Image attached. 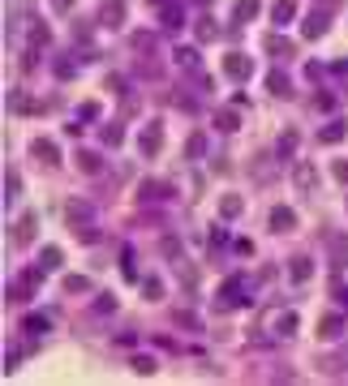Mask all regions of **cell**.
Segmentation results:
<instances>
[{
    "instance_id": "cell-20",
    "label": "cell",
    "mask_w": 348,
    "mask_h": 386,
    "mask_svg": "<svg viewBox=\"0 0 348 386\" xmlns=\"http://www.w3.org/2000/svg\"><path fill=\"white\" fill-rule=\"evenodd\" d=\"M73 232H77V240L95 245V240H99V223H95V219H77V223H73Z\"/></svg>"
},
{
    "instance_id": "cell-50",
    "label": "cell",
    "mask_w": 348,
    "mask_h": 386,
    "mask_svg": "<svg viewBox=\"0 0 348 386\" xmlns=\"http://www.w3.org/2000/svg\"><path fill=\"white\" fill-rule=\"evenodd\" d=\"M198 5H207V0H198Z\"/></svg>"
},
{
    "instance_id": "cell-17",
    "label": "cell",
    "mask_w": 348,
    "mask_h": 386,
    "mask_svg": "<svg viewBox=\"0 0 348 386\" xmlns=\"http://www.w3.org/2000/svg\"><path fill=\"white\" fill-rule=\"evenodd\" d=\"M340 331H344V318H340V313H327V318L319 322V339H336Z\"/></svg>"
},
{
    "instance_id": "cell-44",
    "label": "cell",
    "mask_w": 348,
    "mask_h": 386,
    "mask_svg": "<svg viewBox=\"0 0 348 386\" xmlns=\"http://www.w3.org/2000/svg\"><path fill=\"white\" fill-rule=\"evenodd\" d=\"M108 90H112V94H125V77H108Z\"/></svg>"
},
{
    "instance_id": "cell-11",
    "label": "cell",
    "mask_w": 348,
    "mask_h": 386,
    "mask_svg": "<svg viewBox=\"0 0 348 386\" xmlns=\"http://www.w3.org/2000/svg\"><path fill=\"white\" fill-rule=\"evenodd\" d=\"M266 90H271L275 99H288V94H293L288 73H284V69H271V73H266Z\"/></svg>"
},
{
    "instance_id": "cell-2",
    "label": "cell",
    "mask_w": 348,
    "mask_h": 386,
    "mask_svg": "<svg viewBox=\"0 0 348 386\" xmlns=\"http://www.w3.org/2000/svg\"><path fill=\"white\" fill-rule=\"evenodd\" d=\"M224 73L232 77V82H249V77H254V60H249L245 52H228L224 56Z\"/></svg>"
},
{
    "instance_id": "cell-31",
    "label": "cell",
    "mask_w": 348,
    "mask_h": 386,
    "mask_svg": "<svg viewBox=\"0 0 348 386\" xmlns=\"http://www.w3.org/2000/svg\"><path fill=\"white\" fill-rule=\"evenodd\" d=\"M194 35H198V43H211V39H215V22H211V18H198Z\"/></svg>"
},
{
    "instance_id": "cell-8",
    "label": "cell",
    "mask_w": 348,
    "mask_h": 386,
    "mask_svg": "<svg viewBox=\"0 0 348 386\" xmlns=\"http://www.w3.org/2000/svg\"><path fill=\"white\" fill-rule=\"evenodd\" d=\"M293 331H297V313H293V309L271 313V335H275V339H288Z\"/></svg>"
},
{
    "instance_id": "cell-39",
    "label": "cell",
    "mask_w": 348,
    "mask_h": 386,
    "mask_svg": "<svg viewBox=\"0 0 348 386\" xmlns=\"http://www.w3.org/2000/svg\"><path fill=\"white\" fill-rule=\"evenodd\" d=\"M95 116H99V103H82V107H77V120H95Z\"/></svg>"
},
{
    "instance_id": "cell-13",
    "label": "cell",
    "mask_w": 348,
    "mask_h": 386,
    "mask_svg": "<svg viewBox=\"0 0 348 386\" xmlns=\"http://www.w3.org/2000/svg\"><path fill=\"white\" fill-rule=\"evenodd\" d=\"M344 138H348V125L344 120H331V125L319 129V142H323V146H336V142H344Z\"/></svg>"
},
{
    "instance_id": "cell-5",
    "label": "cell",
    "mask_w": 348,
    "mask_h": 386,
    "mask_svg": "<svg viewBox=\"0 0 348 386\" xmlns=\"http://www.w3.org/2000/svg\"><path fill=\"white\" fill-rule=\"evenodd\" d=\"M327 253H331V270H344L348 266V236L344 232L327 236Z\"/></svg>"
},
{
    "instance_id": "cell-24",
    "label": "cell",
    "mask_w": 348,
    "mask_h": 386,
    "mask_svg": "<svg viewBox=\"0 0 348 386\" xmlns=\"http://www.w3.org/2000/svg\"><path fill=\"white\" fill-rule=\"evenodd\" d=\"M202 155H207V133H194L185 142V159H202Z\"/></svg>"
},
{
    "instance_id": "cell-23",
    "label": "cell",
    "mask_w": 348,
    "mask_h": 386,
    "mask_svg": "<svg viewBox=\"0 0 348 386\" xmlns=\"http://www.w3.org/2000/svg\"><path fill=\"white\" fill-rule=\"evenodd\" d=\"M275 155H279V159H293V155H297V133H293V129H288V133H279Z\"/></svg>"
},
{
    "instance_id": "cell-15",
    "label": "cell",
    "mask_w": 348,
    "mask_h": 386,
    "mask_svg": "<svg viewBox=\"0 0 348 386\" xmlns=\"http://www.w3.org/2000/svg\"><path fill=\"white\" fill-rule=\"evenodd\" d=\"M254 18H258V0H236L232 22H236V26H245V22H254Z\"/></svg>"
},
{
    "instance_id": "cell-18",
    "label": "cell",
    "mask_w": 348,
    "mask_h": 386,
    "mask_svg": "<svg viewBox=\"0 0 348 386\" xmlns=\"http://www.w3.org/2000/svg\"><path fill=\"white\" fill-rule=\"evenodd\" d=\"M77 168H82L86 176H99L103 172V159L95 155V151H77Z\"/></svg>"
},
{
    "instance_id": "cell-49",
    "label": "cell",
    "mask_w": 348,
    "mask_h": 386,
    "mask_svg": "<svg viewBox=\"0 0 348 386\" xmlns=\"http://www.w3.org/2000/svg\"><path fill=\"white\" fill-rule=\"evenodd\" d=\"M151 5H168V0H151Z\"/></svg>"
},
{
    "instance_id": "cell-25",
    "label": "cell",
    "mask_w": 348,
    "mask_h": 386,
    "mask_svg": "<svg viewBox=\"0 0 348 386\" xmlns=\"http://www.w3.org/2000/svg\"><path fill=\"white\" fill-rule=\"evenodd\" d=\"M160 198H168V189L155 185V181H147V185L138 189V202H160Z\"/></svg>"
},
{
    "instance_id": "cell-4",
    "label": "cell",
    "mask_w": 348,
    "mask_h": 386,
    "mask_svg": "<svg viewBox=\"0 0 348 386\" xmlns=\"http://www.w3.org/2000/svg\"><path fill=\"white\" fill-rule=\"evenodd\" d=\"M30 155H35L43 168H56V164H60V151H56L52 138H35V142H30Z\"/></svg>"
},
{
    "instance_id": "cell-29",
    "label": "cell",
    "mask_w": 348,
    "mask_h": 386,
    "mask_svg": "<svg viewBox=\"0 0 348 386\" xmlns=\"http://www.w3.org/2000/svg\"><path fill=\"white\" fill-rule=\"evenodd\" d=\"M121 142H125V129L112 120V125H103V146H121Z\"/></svg>"
},
{
    "instance_id": "cell-35",
    "label": "cell",
    "mask_w": 348,
    "mask_h": 386,
    "mask_svg": "<svg viewBox=\"0 0 348 386\" xmlns=\"http://www.w3.org/2000/svg\"><path fill=\"white\" fill-rule=\"evenodd\" d=\"M177 60L185 64V69H198V52H194V47H181V52H177Z\"/></svg>"
},
{
    "instance_id": "cell-9",
    "label": "cell",
    "mask_w": 348,
    "mask_h": 386,
    "mask_svg": "<svg viewBox=\"0 0 348 386\" xmlns=\"http://www.w3.org/2000/svg\"><path fill=\"white\" fill-rule=\"evenodd\" d=\"M327 26H331V18H327V13H319V9H314L310 18L301 22V35H306V39H323V35H327Z\"/></svg>"
},
{
    "instance_id": "cell-47",
    "label": "cell",
    "mask_w": 348,
    "mask_h": 386,
    "mask_svg": "<svg viewBox=\"0 0 348 386\" xmlns=\"http://www.w3.org/2000/svg\"><path fill=\"white\" fill-rule=\"evenodd\" d=\"M336 73H340V77H348V60H340V64H336Z\"/></svg>"
},
{
    "instance_id": "cell-40",
    "label": "cell",
    "mask_w": 348,
    "mask_h": 386,
    "mask_svg": "<svg viewBox=\"0 0 348 386\" xmlns=\"http://www.w3.org/2000/svg\"><path fill=\"white\" fill-rule=\"evenodd\" d=\"M331 172H336L340 185H348V159H336V168H331Z\"/></svg>"
},
{
    "instance_id": "cell-26",
    "label": "cell",
    "mask_w": 348,
    "mask_h": 386,
    "mask_svg": "<svg viewBox=\"0 0 348 386\" xmlns=\"http://www.w3.org/2000/svg\"><path fill=\"white\" fill-rule=\"evenodd\" d=\"M245 211V202L241 198H236V193H228V198L224 202H219V215H224V219H236V215H241Z\"/></svg>"
},
{
    "instance_id": "cell-43",
    "label": "cell",
    "mask_w": 348,
    "mask_h": 386,
    "mask_svg": "<svg viewBox=\"0 0 348 386\" xmlns=\"http://www.w3.org/2000/svg\"><path fill=\"white\" fill-rule=\"evenodd\" d=\"M134 369H138V374H155V361H151V357H138Z\"/></svg>"
},
{
    "instance_id": "cell-3",
    "label": "cell",
    "mask_w": 348,
    "mask_h": 386,
    "mask_svg": "<svg viewBox=\"0 0 348 386\" xmlns=\"http://www.w3.org/2000/svg\"><path fill=\"white\" fill-rule=\"evenodd\" d=\"M293 185L301 193H314V189H319V168H314L310 159H297V164H293Z\"/></svg>"
},
{
    "instance_id": "cell-36",
    "label": "cell",
    "mask_w": 348,
    "mask_h": 386,
    "mask_svg": "<svg viewBox=\"0 0 348 386\" xmlns=\"http://www.w3.org/2000/svg\"><path fill=\"white\" fill-rule=\"evenodd\" d=\"M9 107H13V112H30V99H26L22 90H13V94H9Z\"/></svg>"
},
{
    "instance_id": "cell-42",
    "label": "cell",
    "mask_w": 348,
    "mask_h": 386,
    "mask_svg": "<svg viewBox=\"0 0 348 386\" xmlns=\"http://www.w3.org/2000/svg\"><path fill=\"white\" fill-rule=\"evenodd\" d=\"M164 253H168V257H181V240L168 236V240H164Z\"/></svg>"
},
{
    "instance_id": "cell-28",
    "label": "cell",
    "mask_w": 348,
    "mask_h": 386,
    "mask_svg": "<svg viewBox=\"0 0 348 386\" xmlns=\"http://www.w3.org/2000/svg\"><path fill=\"white\" fill-rule=\"evenodd\" d=\"M65 292H69V296L90 292V279H86V275H65Z\"/></svg>"
},
{
    "instance_id": "cell-38",
    "label": "cell",
    "mask_w": 348,
    "mask_h": 386,
    "mask_svg": "<svg viewBox=\"0 0 348 386\" xmlns=\"http://www.w3.org/2000/svg\"><path fill=\"white\" fill-rule=\"evenodd\" d=\"M116 309V296H99L95 300V313H112Z\"/></svg>"
},
{
    "instance_id": "cell-16",
    "label": "cell",
    "mask_w": 348,
    "mask_h": 386,
    "mask_svg": "<svg viewBox=\"0 0 348 386\" xmlns=\"http://www.w3.org/2000/svg\"><path fill=\"white\" fill-rule=\"evenodd\" d=\"M288 275H293L297 283H310V275H314V262H310V257H293V262H288Z\"/></svg>"
},
{
    "instance_id": "cell-34",
    "label": "cell",
    "mask_w": 348,
    "mask_h": 386,
    "mask_svg": "<svg viewBox=\"0 0 348 386\" xmlns=\"http://www.w3.org/2000/svg\"><path fill=\"white\" fill-rule=\"evenodd\" d=\"M215 125L224 129V133H232V129H236V112H232V107H224V112L215 116Z\"/></svg>"
},
{
    "instance_id": "cell-1",
    "label": "cell",
    "mask_w": 348,
    "mask_h": 386,
    "mask_svg": "<svg viewBox=\"0 0 348 386\" xmlns=\"http://www.w3.org/2000/svg\"><path fill=\"white\" fill-rule=\"evenodd\" d=\"M138 151H142V159H155V155L164 151V125H160V120H147V125H142Z\"/></svg>"
},
{
    "instance_id": "cell-22",
    "label": "cell",
    "mask_w": 348,
    "mask_h": 386,
    "mask_svg": "<svg viewBox=\"0 0 348 386\" xmlns=\"http://www.w3.org/2000/svg\"><path fill=\"white\" fill-rule=\"evenodd\" d=\"M47 326H52V318H47V313H30V318L22 322V331H26V335H43Z\"/></svg>"
},
{
    "instance_id": "cell-19",
    "label": "cell",
    "mask_w": 348,
    "mask_h": 386,
    "mask_svg": "<svg viewBox=\"0 0 348 386\" xmlns=\"http://www.w3.org/2000/svg\"><path fill=\"white\" fill-rule=\"evenodd\" d=\"M164 26L168 30H181L185 26V9L177 5V0H168V5H164Z\"/></svg>"
},
{
    "instance_id": "cell-37",
    "label": "cell",
    "mask_w": 348,
    "mask_h": 386,
    "mask_svg": "<svg viewBox=\"0 0 348 386\" xmlns=\"http://www.w3.org/2000/svg\"><path fill=\"white\" fill-rule=\"evenodd\" d=\"M73 73H77V64H73V60H56V77H65V82H69Z\"/></svg>"
},
{
    "instance_id": "cell-10",
    "label": "cell",
    "mask_w": 348,
    "mask_h": 386,
    "mask_svg": "<svg viewBox=\"0 0 348 386\" xmlns=\"http://www.w3.org/2000/svg\"><path fill=\"white\" fill-rule=\"evenodd\" d=\"M262 47H266V52H271L275 60L297 56V43H293V39H284V35H266V43H262Z\"/></svg>"
},
{
    "instance_id": "cell-33",
    "label": "cell",
    "mask_w": 348,
    "mask_h": 386,
    "mask_svg": "<svg viewBox=\"0 0 348 386\" xmlns=\"http://www.w3.org/2000/svg\"><path fill=\"white\" fill-rule=\"evenodd\" d=\"M134 52H155V35L138 30V35H134Z\"/></svg>"
},
{
    "instance_id": "cell-12",
    "label": "cell",
    "mask_w": 348,
    "mask_h": 386,
    "mask_svg": "<svg viewBox=\"0 0 348 386\" xmlns=\"http://www.w3.org/2000/svg\"><path fill=\"white\" fill-rule=\"evenodd\" d=\"M35 228H39V219L35 215H22L18 228H13V245H30V240H35Z\"/></svg>"
},
{
    "instance_id": "cell-7",
    "label": "cell",
    "mask_w": 348,
    "mask_h": 386,
    "mask_svg": "<svg viewBox=\"0 0 348 386\" xmlns=\"http://www.w3.org/2000/svg\"><path fill=\"white\" fill-rule=\"evenodd\" d=\"M266 223H271V232H279V236H284V232H293V228H297V211H293V206H275Z\"/></svg>"
},
{
    "instance_id": "cell-27",
    "label": "cell",
    "mask_w": 348,
    "mask_h": 386,
    "mask_svg": "<svg viewBox=\"0 0 348 386\" xmlns=\"http://www.w3.org/2000/svg\"><path fill=\"white\" fill-rule=\"evenodd\" d=\"M60 262H65V253H60V249H56V245H47V249H43V253H39V266H43V270H56V266H60Z\"/></svg>"
},
{
    "instance_id": "cell-45",
    "label": "cell",
    "mask_w": 348,
    "mask_h": 386,
    "mask_svg": "<svg viewBox=\"0 0 348 386\" xmlns=\"http://www.w3.org/2000/svg\"><path fill=\"white\" fill-rule=\"evenodd\" d=\"M314 107H323V112H331V107H336V99H331V94H319V99H314Z\"/></svg>"
},
{
    "instance_id": "cell-48",
    "label": "cell",
    "mask_w": 348,
    "mask_h": 386,
    "mask_svg": "<svg viewBox=\"0 0 348 386\" xmlns=\"http://www.w3.org/2000/svg\"><path fill=\"white\" fill-rule=\"evenodd\" d=\"M340 300H344V305H348V287H344V292H340Z\"/></svg>"
},
{
    "instance_id": "cell-14",
    "label": "cell",
    "mask_w": 348,
    "mask_h": 386,
    "mask_svg": "<svg viewBox=\"0 0 348 386\" xmlns=\"http://www.w3.org/2000/svg\"><path fill=\"white\" fill-rule=\"evenodd\" d=\"M245 287H249V283H245L241 275H232V279L224 283V292H219V296H224V305H241V300H245Z\"/></svg>"
},
{
    "instance_id": "cell-6",
    "label": "cell",
    "mask_w": 348,
    "mask_h": 386,
    "mask_svg": "<svg viewBox=\"0 0 348 386\" xmlns=\"http://www.w3.org/2000/svg\"><path fill=\"white\" fill-rule=\"evenodd\" d=\"M121 22H125V0H103V5H99V26L116 30Z\"/></svg>"
},
{
    "instance_id": "cell-41",
    "label": "cell",
    "mask_w": 348,
    "mask_h": 386,
    "mask_svg": "<svg viewBox=\"0 0 348 386\" xmlns=\"http://www.w3.org/2000/svg\"><path fill=\"white\" fill-rule=\"evenodd\" d=\"M224 245H228V232L215 228V232H211V249H224Z\"/></svg>"
},
{
    "instance_id": "cell-21",
    "label": "cell",
    "mask_w": 348,
    "mask_h": 386,
    "mask_svg": "<svg viewBox=\"0 0 348 386\" xmlns=\"http://www.w3.org/2000/svg\"><path fill=\"white\" fill-rule=\"evenodd\" d=\"M271 18L284 26V22H293L297 18V0H275V5H271Z\"/></svg>"
},
{
    "instance_id": "cell-32",
    "label": "cell",
    "mask_w": 348,
    "mask_h": 386,
    "mask_svg": "<svg viewBox=\"0 0 348 386\" xmlns=\"http://www.w3.org/2000/svg\"><path fill=\"white\" fill-rule=\"evenodd\" d=\"M142 292H147V300H164V283L151 275V279H142Z\"/></svg>"
},
{
    "instance_id": "cell-46",
    "label": "cell",
    "mask_w": 348,
    "mask_h": 386,
    "mask_svg": "<svg viewBox=\"0 0 348 386\" xmlns=\"http://www.w3.org/2000/svg\"><path fill=\"white\" fill-rule=\"evenodd\" d=\"M52 9H56V13H69V9H73V0H52Z\"/></svg>"
},
{
    "instance_id": "cell-30",
    "label": "cell",
    "mask_w": 348,
    "mask_h": 386,
    "mask_svg": "<svg viewBox=\"0 0 348 386\" xmlns=\"http://www.w3.org/2000/svg\"><path fill=\"white\" fill-rule=\"evenodd\" d=\"M18 189H22V176L9 168V172H5V202H13V198H18Z\"/></svg>"
}]
</instances>
